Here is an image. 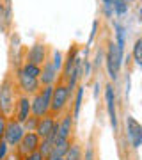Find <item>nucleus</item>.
Wrapping results in <instances>:
<instances>
[{"instance_id":"nucleus-35","label":"nucleus","mask_w":142,"mask_h":160,"mask_svg":"<svg viewBox=\"0 0 142 160\" xmlns=\"http://www.w3.org/2000/svg\"><path fill=\"white\" fill-rule=\"evenodd\" d=\"M59 160H64V158H59Z\"/></svg>"},{"instance_id":"nucleus-24","label":"nucleus","mask_w":142,"mask_h":160,"mask_svg":"<svg viewBox=\"0 0 142 160\" xmlns=\"http://www.w3.org/2000/svg\"><path fill=\"white\" fill-rule=\"evenodd\" d=\"M7 153H9V144H7L6 141H2V142H0V160L6 158Z\"/></svg>"},{"instance_id":"nucleus-2","label":"nucleus","mask_w":142,"mask_h":160,"mask_svg":"<svg viewBox=\"0 0 142 160\" xmlns=\"http://www.w3.org/2000/svg\"><path fill=\"white\" fill-rule=\"evenodd\" d=\"M53 87L55 86L43 87V89H39L34 96L30 98V102H32V116H36V118H45V116L50 114Z\"/></svg>"},{"instance_id":"nucleus-28","label":"nucleus","mask_w":142,"mask_h":160,"mask_svg":"<svg viewBox=\"0 0 142 160\" xmlns=\"http://www.w3.org/2000/svg\"><path fill=\"white\" fill-rule=\"evenodd\" d=\"M27 158H28V160H46V157H43L39 151H36V153H32L30 157H27Z\"/></svg>"},{"instance_id":"nucleus-9","label":"nucleus","mask_w":142,"mask_h":160,"mask_svg":"<svg viewBox=\"0 0 142 160\" xmlns=\"http://www.w3.org/2000/svg\"><path fill=\"white\" fill-rule=\"evenodd\" d=\"M18 87L22 94H32L34 96L36 92L41 89V84H39V78H34V77H28L25 75L23 71H18Z\"/></svg>"},{"instance_id":"nucleus-26","label":"nucleus","mask_w":142,"mask_h":160,"mask_svg":"<svg viewBox=\"0 0 142 160\" xmlns=\"http://www.w3.org/2000/svg\"><path fill=\"white\" fill-rule=\"evenodd\" d=\"M4 160H23V157L18 153L16 149H14V151H11V153H7V157Z\"/></svg>"},{"instance_id":"nucleus-16","label":"nucleus","mask_w":142,"mask_h":160,"mask_svg":"<svg viewBox=\"0 0 142 160\" xmlns=\"http://www.w3.org/2000/svg\"><path fill=\"white\" fill-rule=\"evenodd\" d=\"M84 91L85 87L84 86H78L76 91H75V103H73V118L76 119L80 114V109H82V100H84Z\"/></svg>"},{"instance_id":"nucleus-29","label":"nucleus","mask_w":142,"mask_h":160,"mask_svg":"<svg viewBox=\"0 0 142 160\" xmlns=\"http://www.w3.org/2000/svg\"><path fill=\"white\" fill-rule=\"evenodd\" d=\"M101 59H103V52H101V50H98L96 61H94V66H96V68H100V64H101Z\"/></svg>"},{"instance_id":"nucleus-20","label":"nucleus","mask_w":142,"mask_h":160,"mask_svg":"<svg viewBox=\"0 0 142 160\" xmlns=\"http://www.w3.org/2000/svg\"><path fill=\"white\" fill-rule=\"evenodd\" d=\"M114 29H115V38H117L115 43H117V46H119L121 50L125 52V29L121 27L119 23H115V25H114Z\"/></svg>"},{"instance_id":"nucleus-8","label":"nucleus","mask_w":142,"mask_h":160,"mask_svg":"<svg viewBox=\"0 0 142 160\" xmlns=\"http://www.w3.org/2000/svg\"><path fill=\"white\" fill-rule=\"evenodd\" d=\"M59 126V121H55V118L51 114L45 116V118H39L37 121V128H36V133L39 135L41 141H46V139L51 137V133L55 132V128Z\"/></svg>"},{"instance_id":"nucleus-18","label":"nucleus","mask_w":142,"mask_h":160,"mask_svg":"<svg viewBox=\"0 0 142 160\" xmlns=\"http://www.w3.org/2000/svg\"><path fill=\"white\" fill-rule=\"evenodd\" d=\"M128 2L126 0H114L112 2V9L114 12L117 14V16H123V14H126V11H128Z\"/></svg>"},{"instance_id":"nucleus-27","label":"nucleus","mask_w":142,"mask_h":160,"mask_svg":"<svg viewBox=\"0 0 142 160\" xmlns=\"http://www.w3.org/2000/svg\"><path fill=\"white\" fill-rule=\"evenodd\" d=\"M96 32H98V22H94V23H92V29H91V34H89V45L94 41V36H96Z\"/></svg>"},{"instance_id":"nucleus-6","label":"nucleus","mask_w":142,"mask_h":160,"mask_svg":"<svg viewBox=\"0 0 142 160\" xmlns=\"http://www.w3.org/2000/svg\"><path fill=\"white\" fill-rule=\"evenodd\" d=\"M39 146H41L39 135H37L36 132H25L23 139L16 146V151L22 155L23 158H27V157H30L32 153H36V151L39 149Z\"/></svg>"},{"instance_id":"nucleus-12","label":"nucleus","mask_w":142,"mask_h":160,"mask_svg":"<svg viewBox=\"0 0 142 160\" xmlns=\"http://www.w3.org/2000/svg\"><path fill=\"white\" fill-rule=\"evenodd\" d=\"M27 62L36 64V66H43L46 62V46L41 43H36L27 53Z\"/></svg>"},{"instance_id":"nucleus-7","label":"nucleus","mask_w":142,"mask_h":160,"mask_svg":"<svg viewBox=\"0 0 142 160\" xmlns=\"http://www.w3.org/2000/svg\"><path fill=\"white\" fill-rule=\"evenodd\" d=\"M126 137L133 149H139L142 146V125L133 116H126Z\"/></svg>"},{"instance_id":"nucleus-32","label":"nucleus","mask_w":142,"mask_h":160,"mask_svg":"<svg viewBox=\"0 0 142 160\" xmlns=\"http://www.w3.org/2000/svg\"><path fill=\"white\" fill-rule=\"evenodd\" d=\"M139 14H140V20H142V6H140V11H139Z\"/></svg>"},{"instance_id":"nucleus-19","label":"nucleus","mask_w":142,"mask_h":160,"mask_svg":"<svg viewBox=\"0 0 142 160\" xmlns=\"http://www.w3.org/2000/svg\"><path fill=\"white\" fill-rule=\"evenodd\" d=\"M133 59H135L137 66L142 68V38H139L133 45Z\"/></svg>"},{"instance_id":"nucleus-10","label":"nucleus","mask_w":142,"mask_h":160,"mask_svg":"<svg viewBox=\"0 0 142 160\" xmlns=\"http://www.w3.org/2000/svg\"><path fill=\"white\" fill-rule=\"evenodd\" d=\"M30 116H32V102H30V98H28L27 94H22L16 102L14 116H12V118H16L20 123H25Z\"/></svg>"},{"instance_id":"nucleus-13","label":"nucleus","mask_w":142,"mask_h":160,"mask_svg":"<svg viewBox=\"0 0 142 160\" xmlns=\"http://www.w3.org/2000/svg\"><path fill=\"white\" fill-rule=\"evenodd\" d=\"M57 75H59V71H57L55 68H53V64L50 62V61H46L45 64H43V68H41V75H39V84L43 87L46 86H53L57 80Z\"/></svg>"},{"instance_id":"nucleus-22","label":"nucleus","mask_w":142,"mask_h":160,"mask_svg":"<svg viewBox=\"0 0 142 160\" xmlns=\"http://www.w3.org/2000/svg\"><path fill=\"white\" fill-rule=\"evenodd\" d=\"M51 64H53V68L57 69V71H61V69L64 68V61H62V53L59 50L53 52V61H51Z\"/></svg>"},{"instance_id":"nucleus-23","label":"nucleus","mask_w":142,"mask_h":160,"mask_svg":"<svg viewBox=\"0 0 142 160\" xmlns=\"http://www.w3.org/2000/svg\"><path fill=\"white\" fill-rule=\"evenodd\" d=\"M6 126H7V116H4L0 112V142L4 141V133H6Z\"/></svg>"},{"instance_id":"nucleus-31","label":"nucleus","mask_w":142,"mask_h":160,"mask_svg":"<svg viewBox=\"0 0 142 160\" xmlns=\"http://www.w3.org/2000/svg\"><path fill=\"white\" fill-rule=\"evenodd\" d=\"M112 2H114V0H103V4H105V9H112Z\"/></svg>"},{"instance_id":"nucleus-5","label":"nucleus","mask_w":142,"mask_h":160,"mask_svg":"<svg viewBox=\"0 0 142 160\" xmlns=\"http://www.w3.org/2000/svg\"><path fill=\"white\" fill-rule=\"evenodd\" d=\"M25 135V128L16 118H7V126H6V133H4V141L9 144V148H16L20 141Z\"/></svg>"},{"instance_id":"nucleus-14","label":"nucleus","mask_w":142,"mask_h":160,"mask_svg":"<svg viewBox=\"0 0 142 160\" xmlns=\"http://www.w3.org/2000/svg\"><path fill=\"white\" fill-rule=\"evenodd\" d=\"M73 114L71 112H66L64 118L59 121V137L61 139H71V133H73Z\"/></svg>"},{"instance_id":"nucleus-34","label":"nucleus","mask_w":142,"mask_h":160,"mask_svg":"<svg viewBox=\"0 0 142 160\" xmlns=\"http://www.w3.org/2000/svg\"><path fill=\"white\" fill-rule=\"evenodd\" d=\"M23 160H28V158H23Z\"/></svg>"},{"instance_id":"nucleus-15","label":"nucleus","mask_w":142,"mask_h":160,"mask_svg":"<svg viewBox=\"0 0 142 160\" xmlns=\"http://www.w3.org/2000/svg\"><path fill=\"white\" fill-rule=\"evenodd\" d=\"M64 160H84V148L78 142H71L68 153L64 155Z\"/></svg>"},{"instance_id":"nucleus-3","label":"nucleus","mask_w":142,"mask_h":160,"mask_svg":"<svg viewBox=\"0 0 142 160\" xmlns=\"http://www.w3.org/2000/svg\"><path fill=\"white\" fill-rule=\"evenodd\" d=\"M107 69H108V77L112 80H117V75L121 71V66H123V61H125V52L121 50L117 43L110 41L107 46Z\"/></svg>"},{"instance_id":"nucleus-25","label":"nucleus","mask_w":142,"mask_h":160,"mask_svg":"<svg viewBox=\"0 0 142 160\" xmlns=\"http://www.w3.org/2000/svg\"><path fill=\"white\" fill-rule=\"evenodd\" d=\"M91 69H92V64L85 59L84 61V68H82V75H84V77H89V75H91Z\"/></svg>"},{"instance_id":"nucleus-17","label":"nucleus","mask_w":142,"mask_h":160,"mask_svg":"<svg viewBox=\"0 0 142 160\" xmlns=\"http://www.w3.org/2000/svg\"><path fill=\"white\" fill-rule=\"evenodd\" d=\"M20 71H23L25 75H28V77H34V78H39L41 75V66H36V64H28L25 62L22 66V69Z\"/></svg>"},{"instance_id":"nucleus-21","label":"nucleus","mask_w":142,"mask_h":160,"mask_svg":"<svg viewBox=\"0 0 142 160\" xmlns=\"http://www.w3.org/2000/svg\"><path fill=\"white\" fill-rule=\"evenodd\" d=\"M37 121H39V118H36V116H30L25 123H22L23 128H25V132H36V128H37Z\"/></svg>"},{"instance_id":"nucleus-11","label":"nucleus","mask_w":142,"mask_h":160,"mask_svg":"<svg viewBox=\"0 0 142 160\" xmlns=\"http://www.w3.org/2000/svg\"><path fill=\"white\" fill-rule=\"evenodd\" d=\"M105 102H107V110L108 118H110V125H112L114 132H117V112H115V92H114V86L107 84L105 87Z\"/></svg>"},{"instance_id":"nucleus-30","label":"nucleus","mask_w":142,"mask_h":160,"mask_svg":"<svg viewBox=\"0 0 142 160\" xmlns=\"http://www.w3.org/2000/svg\"><path fill=\"white\" fill-rule=\"evenodd\" d=\"M100 82H94V98L98 100V96H100Z\"/></svg>"},{"instance_id":"nucleus-33","label":"nucleus","mask_w":142,"mask_h":160,"mask_svg":"<svg viewBox=\"0 0 142 160\" xmlns=\"http://www.w3.org/2000/svg\"><path fill=\"white\" fill-rule=\"evenodd\" d=\"M126 2H128V4H130V2H133V0H126Z\"/></svg>"},{"instance_id":"nucleus-1","label":"nucleus","mask_w":142,"mask_h":160,"mask_svg":"<svg viewBox=\"0 0 142 160\" xmlns=\"http://www.w3.org/2000/svg\"><path fill=\"white\" fill-rule=\"evenodd\" d=\"M16 89L11 77H6L4 82L0 84V112L7 118L14 116V107H16Z\"/></svg>"},{"instance_id":"nucleus-4","label":"nucleus","mask_w":142,"mask_h":160,"mask_svg":"<svg viewBox=\"0 0 142 160\" xmlns=\"http://www.w3.org/2000/svg\"><path fill=\"white\" fill-rule=\"evenodd\" d=\"M71 91H69V87L66 86V82H59L55 87H53V96H51V107H50V114L55 118V116L62 114L64 109H66V105L68 102L71 100Z\"/></svg>"}]
</instances>
